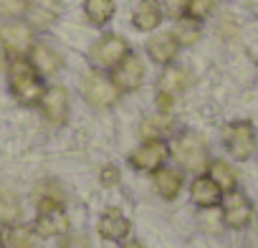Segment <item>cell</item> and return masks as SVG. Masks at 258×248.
I'll return each mask as SVG.
<instances>
[{"label": "cell", "instance_id": "cell-1", "mask_svg": "<svg viewBox=\"0 0 258 248\" xmlns=\"http://www.w3.org/2000/svg\"><path fill=\"white\" fill-rule=\"evenodd\" d=\"M8 84H11L13 96H16L23 106H36V104H41V99H43V94H46V86H43L38 71H36V69L31 66V61H26L23 56L11 61V66H8Z\"/></svg>", "mask_w": 258, "mask_h": 248}, {"label": "cell", "instance_id": "cell-2", "mask_svg": "<svg viewBox=\"0 0 258 248\" xmlns=\"http://www.w3.org/2000/svg\"><path fill=\"white\" fill-rule=\"evenodd\" d=\"M223 145H225V150L233 160H238V162L250 160L253 152H255V130H253V124L245 121V119L230 121L223 130Z\"/></svg>", "mask_w": 258, "mask_h": 248}, {"label": "cell", "instance_id": "cell-3", "mask_svg": "<svg viewBox=\"0 0 258 248\" xmlns=\"http://www.w3.org/2000/svg\"><path fill=\"white\" fill-rule=\"evenodd\" d=\"M172 152H175L177 162H180L185 170L195 172V175H203V170H208V165H210V160H208V147H205L203 137L195 135V132L180 135V137L175 140V145H172Z\"/></svg>", "mask_w": 258, "mask_h": 248}, {"label": "cell", "instance_id": "cell-4", "mask_svg": "<svg viewBox=\"0 0 258 248\" xmlns=\"http://www.w3.org/2000/svg\"><path fill=\"white\" fill-rule=\"evenodd\" d=\"M126 53H129V43H126L121 36L109 33V36H104L101 41H96V43L91 46L89 58H91V64H94L96 69H116V66L124 61Z\"/></svg>", "mask_w": 258, "mask_h": 248}, {"label": "cell", "instance_id": "cell-5", "mask_svg": "<svg viewBox=\"0 0 258 248\" xmlns=\"http://www.w3.org/2000/svg\"><path fill=\"white\" fill-rule=\"evenodd\" d=\"M170 157V147L165 140H147L145 145H140L132 155H129V162H132L135 170L142 172H157Z\"/></svg>", "mask_w": 258, "mask_h": 248}, {"label": "cell", "instance_id": "cell-6", "mask_svg": "<svg viewBox=\"0 0 258 248\" xmlns=\"http://www.w3.org/2000/svg\"><path fill=\"white\" fill-rule=\"evenodd\" d=\"M187 89V71L180 66H170L162 71L157 81V106L160 111H170L172 101Z\"/></svg>", "mask_w": 258, "mask_h": 248}, {"label": "cell", "instance_id": "cell-7", "mask_svg": "<svg viewBox=\"0 0 258 248\" xmlns=\"http://www.w3.org/2000/svg\"><path fill=\"white\" fill-rule=\"evenodd\" d=\"M84 96H86V101H89L94 109H109V106L116 104L119 89L114 86L111 79H106V76H101L99 71H94V74H89L86 81H84Z\"/></svg>", "mask_w": 258, "mask_h": 248}, {"label": "cell", "instance_id": "cell-8", "mask_svg": "<svg viewBox=\"0 0 258 248\" xmlns=\"http://www.w3.org/2000/svg\"><path fill=\"white\" fill-rule=\"evenodd\" d=\"M250 220H253L250 200L243 193H238V190L228 193L225 200H223V223L228 228H233V230H243V228L250 225Z\"/></svg>", "mask_w": 258, "mask_h": 248}, {"label": "cell", "instance_id": "cell-9", "mask_svg": "<svg viewBox=\"0 0 258 248\" xmlns=\"http://www.w3.org/2000/svg\"><path fill=\"white\" fill-rule=\"evenodd\" d=\"M111 81H114V86L119 91H135V89H140L142 81H145V64H142V58L135 56V53H126L124 61L114 69V79Z\"/></svg>", "mask_w": 258, "mask_h": 248}, {"label": "cell", "instance_id": "cell-10", "mask_svg": "<svg viewBox=\"0 0 258 248\" xmlns=\"http://www.w3.org/2000/svg\"><path fill=\"white\" fill-rule=\"evenodd\" d=\"M0 41H3V48L8 51V56L21 58L26 51L33 48V31L26 23H8L0 28Z\"/></svg>", "mask_w": 258, "mask_h": 248}, {"label": "cell", "instance_id": "cell-11", "mask_svg": "<svg viewBox=\"0 0 258 248\" xmlns=\"http://www.w3.org/2000/svg\"><path fill=\"white\" fill-rule=\"evenodd\" d=\"M41 106H43V114L51 124H66L69 121L71 104H69V91L63 86H48L43 99H41Z\"/></svg>", "mask_w": 258, "mask_h": 248}, {"label": "cell", "instance_id": "cell-12", "mask_svg": "<svg viewBox=\"0 0 258 248\" xmlns=\"http://www.w3.org/2000/svg\"><path fill=\"white\" fill-rule=\"evenodd\" d=\"M99 233H101V238H106V240H114V243H121L129 233H132V223H129L116 208H109L101 218H99Z\"/></svg>", "mask_w": 258, "mask_h": 248}, {"label": "cell", "instance_id": "cell-13", "mask_svg": "<svg viewBox=\"0 0 258 248\" xmlns=\"http://www.w3.org/2000/svg\"><path fill=\"white\" fill-rule=\"evenodd\" d=\"M71 228L69 215L63 213V208L56 210H41L36 218V233L43 238H53V235H66Z\"/></svg>", "mask_w": 258, "mask_h": 248}, {"label": "cell", "instance_id": "cell-14", "mask_svg": "<svg viewBox=\"0 0 258 248\" xmlns=\"http://www.w3.org/2000/svg\"><path fill=\"white\" fill-rule=\"evenodd\" d=\"M177 51H180V43H177L175 33H157V36H152L150 43H147L150 58H152L155 64H160V66L172 64L175 56H177Z\"/></svg>", "mask_w": 258, "mask_h": 248}, {"label": "cell", "instance_id": "cell-15", "mask_svg": "<svg viewBox=\"0 0 258 248\" xmlns=\"http://www.w3.org/2000/svg\"><path fill=\"white\" fill-rule=\"evenodd\" d=\"M190 198L198 208H215L223 200V190L208 175H198L195 182L190 185Z\"/></svg>", "mask_w": 258, "mask_h": 248}, {"label": "cell", "instance_id": "cell-16", "mask_svg": "<svg viewBox=\"0 0 258 248\" xmlns=\"http://www.w3.org/2000/svg\"><path fill=\"white\" fill-rule=\"evenodd\" d=\"M31 66L38 71V76H53L61 69V56L46 46V43H36L31 48Z\"/></svg>", "mask_w": 258, "mask_h": 248}, {"label": "cell", "instance_id": "cell-17", "mask_svg": "<svg viewBox=\"0 0 258 248\" xmlns=\"http://www.w3.org/2000/svg\"><path fill=\"white\" fill-rule=\"evenodd\" d=\"M162 18H165V11L157 0H142L132 21H135V28H140V31H155L162 23Z\"/></svg>", "mask_w": 258, "mask_h": 248}, {"label": "cell", "instance_id": "cell-18", "mask_svg": "<svg viewBox=\"0 0 258 248\" xmlns=\"http://www.w3.org/2000/svg\"><path fill=\"white\" fill-rule=\"evenodd\" d=\"M208 177L223 190V195L238 190V175H235L233 165L225 162V160H213V162L208 165Z\"/></svg>", "mask_w": 258, "mask_h": 248}, {"label": "cell", "instance_id": "cell-19", "mask_svg": "<svg viewBox=\"0 0 258 248\" xmlns=\"http://www.w3.org/2000/svg\"><path fill=\"white\" fill-rule=\"evenodd\" d=\"M155 190L165 198V200H175L182 190V175L177 170L170 167H160L155 172Z\"/></svg>", "mask_w": 258, "mask_h": 248}, {"label": "cell", "instance_id": "cell-20", "mask_svg": "<svg viewBox=\"0 0 258 248\" xmlns=\"http://www.w3.org/2000/svg\"><path fill=\"white\" fill-rule=\"evenodd\" d=\"M36 203H38V210H56V208H63V193L58 188V182L53 180H46L36 188Z\"/></svg>", "mask_w": 258, "mask_h": 248}, {"label": "cell", "instance_id": "cell-21", "mask_svg": "<svg viewBox=\"0 0 258 248\" xmlns=\"http://www.w3.org/2000/svg\"><path fill=\"white\" fill-rule=\"evenodd\" d=\"M172 33H175V38H177L180 46H192L200 38V21H195L190 16H182V18H177Z\"/></svg>", "mask_w": 258, "mask_h": 248}, {"label": "cell", "instance_id": "cell-22", "mask_svg": "<svg viewBox=\"0 0 258 248\" xmlns=\"http://www.w3.org/2000/svg\"><path fill=\"white\" fill-rule=\"evenodd\" d=\"M84 11L94 26H104L114 16V0H86Z\"/></svg>", "mask_w": 258, "mask_h": 248}, {"label": "cell", "instance_id": "cell-23", "mask_svg": "<svg viewBox=\"0 0 258 248\" xmlns=\"http://www.w3.org/2000/svg\"><path fill=\"white\" fill-rule=\"evenodd\" d=\"M21 220V203L13 193H0V225H16Z\"/></svg>", "mask_w": 258, "mask_h": 248}, {"label": "cell", "instance_id": "cell-24", "mask_svg": "<svg viewBox=\"0 0 258 248\" xmlns=\"http://www.w3.org/2000/svg\"><path fill=\"white\" fill-rule=\"evenodd\" d=\"M36 228L28 225H13L8 233V245L11 248H33L36 245Z\"/></svg>", "mask_w": 258, "mask_h": 248}, {"label": "cell", "instance_id": "cell-25", "mask_svg": "<svg viewBox=\"0 0 258 248\" xmlns=\"http://www.w3.org/2000/svg\"><path fill=\"white\" fill-rule=\"evenodd\" d=\"M215 8V0H187V16L195 21H203L213 13Z\"/></svg>", "mask_w": 258, "mask_h": 248}, {"label": "cell", "instance_id": "cell-26", "mask_svg": "<svg viewBox=\"0 0 258 248\" xmlns=\"http://www.w3.org/2000/svg\"><path fill=\"white\" fill-rule=\"evenodd\" d=\"M26 11H28V0H0V16L16 18L23 16Z\"/></svg>", "mask_w": 258, "mask_h": 248}, {"label": "cell", "instance_id": "cell-27", "mask_svg": "<svg viewBox=\"0 0 258 248\" xmlns=\"http://www.w3.org/2000/svg\"><path fill=\"white\" fill-rule=\"evenodd\" d=\"M162 11H165L167 16H172V18H180V16L187 13V0H165Z\"/></svg>", "mask_w": 258, "mask_h": 248}, {"label": "cell", "instance_id": "cell-28", "mask_svg": "<svg viewBox=\"0 0 258 248\" xmlns=\"http://www.w3.org/2000/svg\"><path fill=\"white\" fill-rule=\"evenodd\" d=\"M61 248H91V243L81 233H71V235L66 233V238L61 240Z\"/></svg>", "mask_w": 258, "mask_h": 248}, {"label": "cell", "instance_id": "cell-29", "mask_svg": "<svg viewBox=\"0 0 258 248\" xmlns=\"http://www.w3.org/2000/svg\"><path fill=\"white\" fill-rule=\"evenodd\" d=\"M99 180H101L104 188H114V185L119 182V170H116L114 165H106V167L99 172Z\"/></svg>", "mask_w": 258, "mask_h": 248}, {"label": "cell", "instance_id": "cell-30", "mask_svg": "<svg viewBox=\"0 0 258 248\" xmlns=\"http://www.w3.org/2000/svg\"><path fill=\"white\" fill-rule=\"evenodd\" d=\"M121 248H145V245H142L140 240H129V243H124Z\"/></svg>", "mask_w": 258, "mask_h": 248}, {"label": "cell", "instance_id": "cell-31", "mask_svg": "<svg viewBox=\"0 0 258 248\" xmlns=\"http://www.w3.org/2000/svg\"><path fill=\"white\" fill-rule=\"evenodd\" d=\"M0 248H3V238H0Z\"/></svg>", "mask_w": 258, "mask_h": 248}]
</instances>
